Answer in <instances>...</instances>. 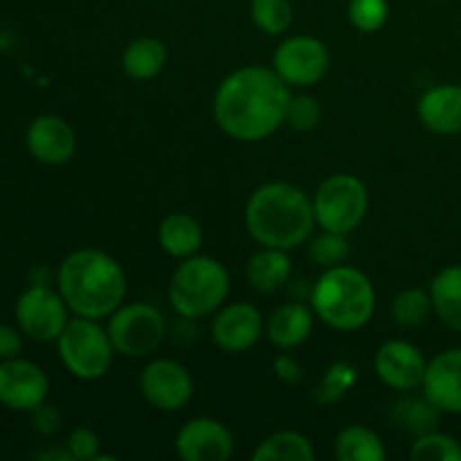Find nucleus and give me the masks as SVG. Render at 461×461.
Wrapping results in <instances>:
<instances>
[{"label":"nucleus","mask_w":461,"mask_h":461,"mask_svg":"<svg viewBox=\"0 0 461 461\" xmlns=\"http://www.w3.org/2000/svg\"><path fill=\"white\" fill-rule=\"evenodd\" d=\"M288 84L275 70L246 66L221 81L214 97V120L239 142H261L286 122Z\"/></svg>","instance_id":"f257e3e1"},{"label":"nucleus","mask_w":461,"mask_h":461,"mask_svg":"<svg viewBox=\"0 0 461 461\" xmlns=\"http://www.w3.org/2000/svg\"><path fill=\"white\" fill-rule=\"evenodd\" d=\"M59 293L79 318L102 320L122 306L126 275L111 255L95 248L70 252L59 266Z\"/></svg>","instance_id":"f03ea898"},{"label":"nucleus","mask_w":461,"mask_h":461,"mask_svg":"<svg viewBox=\"0 0 461 461\" xmlns=\"http://www.w3.org/2000/svg\"><path fill=\"white\" fill-rule=\"evenodd\" d=\"M313 201L288 183L261 185L246 205V228L261 248L293 250L313 230Z\"/></svg>","instance_id":"7ed1b4c3"},{"label":"nucleus","mask_w":461,"mask_h":461,"mask_svg":"<svg viewBox=\"0 0 461 461\" xmlns=\"http://www.w3.org/2000/svg\"><path fill=\"white\" fill-rule=\"evenodd\" d=\"M315 315L338 331H356L372 320L376 291L365 273L351 266L324 268L311 291Z\"/></svg>","instance_id":"20e7f679"},{"label":"nucleus","mask_w":461,"mask_h":461,"mask_svg":"<svg viewBox=\"0 0 461 461\" xmlns=\"http://www.w3.org/2000/svg\"><path fill=\"white\" fill-rule=\"evenodd\" d=\"M230 295V275L221 261L205 255L187 257L176 268L169 284V302L183 318H207L225 304Z\"/></svg>","instance_id":"39448f33"},{"label":"nucleus","mask_w":461,"mask_h":461,"mask_svg":"<svg viewBox=\"0 0 461 461\" xmlns=\"http://www.w3.org/2000/svg\"><path fill=\"white\" fill-rule=\"evenodd\" d=\"M57 347L59 358L68 372L81 381H97L106 376L115 354L108 331L99 327L97 320L79 315L66 324L63 333L57 338Z\"/></svg>","instance_id":"423d86ee"},{"label":"nucleus","mask_w":461,"mask_h":461,"mask_svg":"<svg viewBox=\"0 0 461 461\" xmlns=\"http://www.w3.org/2000/svg\"><path fill=\"white\" fill-rule=\"evenodd\" d=\"M369 196L363 180L349 174H336L324 180L313 198L315 223L329 232L349 234L363 223Z\"/></svg>","instance_id":"0eeeda50"},{"label":"nucleus","mask_w":461,"mask_h":461,"mask_svg":"<svg viewBox=\"0 0 461 461\" xmlns=\"http://www.w3.org/2000/svg\"><path fill=\"white\" fill-rule=\"evenodd\" d=\"M167 336L165 315L151 304H124L111 315L108 338L117 354L126 358H144L162 345Z\"/></svg>","instance_id":"6e6552de"},{"label":"nucleus","mask_w":461,"mask_h":461,"mask_svg":"<svg viewBox=\"0 0 461 461\" xmlns=\"http://www.w3.org/2000/svg\"><path fill=\"white\" fill-rule=\"evenodd\" d=\"M68 304L61 293L45 284L27 288L16 302V322L27 338L36 342H52L63 333L68 320Z\"/></svg>","instance_id":"1a4fd4ad"},{"label":"nucleus","mask_w":461,"mask_h":461,"mask_svg":"<svg viewBox=\"0 0 461 461\" xmlns=\"http://www.w3.org/2000/svg\"><path fill=\"white\" fill-rule=\"evenodd\" d=\"M329 50L322 41L313 36H291L275 50L273 70L295 88L313 86L327 75L329 70Z\"/></svg>","instance_id":"9d476101"},{"label":"nucleus","mask_w":461,"mask_h":461,"mask_svg":"<svg viewBox=\"0 0 461 461\" xmlns=\"http://www.w3.org/2000/svg\"><path fill=\"white\" fill-rule=\"evenodd\" d=\"M142 396L162 412H178L192 401L194 381L185 365L171 358H156L140 376Z\"/></svg>","instance_id":"9b49d317"},{"label":"nucleus","mask_w":461,"mask_h":461,"mask_svg":"<svg viewBox=\"0 0 461 461\" xmlns=\"http://www.w3.org/2000/svg\"><path fill=\"white\" fill-rule=\"evenodd\" d=\"M50 381L32 360H0V405L14 412H32L45 403Z\"/></svg>","instance_id":"f8f14e48"},{"label":"nucleus","mask_w":461,"mask_h":461,"mask_svg":"<svg viewBox=\"0 0 461 461\" xmlns=\"http://www.w3.org/2000/svg\"><path fill=\"white\" fill-rule=\"evenodd\" d=\"M232 450V432L216 419H192L176 435V453L185 461H225Z\"/></svg>","instance_id":"ddd939ff"},{"label":"nucleus","mask_w":461,"mask_h":461,"mask_svg":"<svg viewBox=\"0 0 461 461\" xmlns=\"http://www.w3.org/2000/svg\"><path fill=\"white\" fill-rule=\"evenodd\" d=\"M264 329V315L257 306L248 302H234L216 313L212 322V340L228 354H241L257 345Z\"/></svg>","instance_id":"4468645a"},{"label":"nucleus","mask_w":461,"mask_h":461,"mask_svg":"<svg viewBox=\"0 0 461 461\" xmlns=\"http://www.w3.org/2000/svg\"><path fill=\"white\" fill-rule=\"evenodd\" d=\"M426 358L421 351L405 340H390L376 351L374 369L378 378L392 390H414L423 383L426 376Z\"/></svg>","instance_id":"2eb2a0df"},{"label":"nucleus","mask_w":461,"mask_h":461,"mask_svg":"<svg viewBox=\"0 0 461 461\" xmlns=\"http://www.w3.org/2000/svg\"><path fill=\"white\" fill-rule=\"evenodd\" d=\"M27 151L43 165H66L77 149L72 126L59 115H41L27 126Z\"/></svg>","instance_id":"dca6fc26"},{"label":"nucleus","mask_w":461,"mask_h":461,"mask_svg":"<svg viewBox=\"0 0 461 461\" xmlns=\"http://www.w3.org/2000/svg\"><path fill=\"white\" fill-rule=\"evenodd\" d=\"M421 387L423 396L441 412L461 414V349L435 356L428 363Z\"/></svg>","instance_id":"f3484780"},{"label":"nucleus","mask_w":461,"mask_h":461,"mask_svg":"<svg viewBox=\"0 0 461 461\" xmlns=\"http://www.w3.org/2000/svg\"><path fill=\"white\" fill-rule=\"evenodd\" d=\"M419 120L432 133H461V86L441 84L426 90L419 99Z\"/></svg>","instance_id":"a211bd4d"},{"label":"nucleus","mask_w":461,"mask_h":461,"mask_svg":"<svg viewBox=\"0 0 461 461\" xmlns=\"http://www.w3.org/2000/svg\"><path fill=\"white\" fill-rule=\"evenodd\" d=\"M311 331H313V315L300 302H288L275 309L266 324L268 340L284 351L295 349L309 340Z\"/></svg>","instance_id":"6ab92c4d"},{"label":"nucleus","mask_w":461,"mask_h":461,"mask_svg":"<svg viewBox=\"0 0 461 461\" xmlns=\"http://www.w3.org/2000/svg\"><path fill=\"white\" fill-rule=\"evenodd\" d=\"M288 250L279 248H261L248 259L246 279L255 291L275 293L291 277V257Z\"/></svg>","instance_id":"aec40b11"},{"label":"nucleus","mask_w":461,"mask_h":461,"mask_svg":"<svg viewBox=\"0 0 461 461\" xmlns=\"http://www.w3.org/2000/svg\"><path fill=\"white\" fill-rule=\"evenodd\" d=\"M158 241L167 255L176 259H187L198 255L203 243V230L198 221L189 214H169L158 228Z\"/></svg>","instance_id":"412c9836"},{"label":"nucleus","mask_w":461,"mask_h":461,"mask_svg":"<svg viewBox=\"0 0 461 461\" xmlns=\"http://www.w3.org/2000/svg\"><path fill=\"white\" fill-rule=\"evenodd\" d=\"M432 309L453 331H461V264L439 270L430 282Z\"/></svg>","instance_id":"4be33fe9"},{"label":"nucleus","mask_w":461,"mask_h":461,"mask_svg":"<svg viewBox=\"0 0 461 461\" xmlns=\"http://www.w3.org/2000/svg\"><path fill=\"white\" fill-rule=\"evenodd\" d=\"M167 63V48L162 41L149 39H135L133 43H129V48L124 50V57H122V68L129 77L138 81H149L153 77H158L162 72Z\"/></svg>","instance_id":"5701e85b"},{"label":"nucleus","mask_w":461,"mask_h":461,"mask_svg":"<svg viewBox=\"0 0 461 461\" xmlns=\"http://www.w3.org/2000/svg\"><path fill=\"white\" fill-rule=\"evenodd\" d=\"M333 453L340 461H383L387 457L381 437L365 426H347L338 432Z\"/></svg>","instance_id":"b1692460"},{"label":"nucleus","mask_w":461,"mask_h":461,"mask_svg":"<svg viewBox=\"0 0 461 461\" xmlns=\"http://www.w3.org/2000/svg\"><path fill=\"white\" fill-rule=\"evenodd\" d=\"M255 461H313L315 450L304 435L295 430H282L261 441L252 453Z\"/></svg>","instance_id":"393cba45"},{"label":"nucleus","mask_w":461,"mask_h":461,"mask_svg":"<svg viewBox=\"0 0 461 461\" xmlns=\"http://www.w3.org/2000/svg\"><path fill=\"white\" fill-rule=\"evenodd\" d=\"M432 309V297L430 291H423V288H408V291L399 293L392 304V318L396 324L405 329L421 327L428 320Z\"/></svg>","instance_id":"a878e982"},{"label":"nucleus","mask_w":461,"mask_h":461,"mask_svg":"<svg viewBox=\"0 0 461 461\" xmlns=\"http://www.w3.org/2000/svg\"><path fill=\"white\" fill-rule=\"evenodd\" d=\"M250 18L264 34L279 36L291 27L293 7L288 0H252Z\"/></svg>","instance_id":"bb28decb"},{"label":"nucleus","mask_w":461,"mask_h":461,"mask_svg":"<svg viewBox=\"0 0 461 461\" xmlns=\"http://www.w3.org/2000/svg\"><path fill=\"white\" fill-rule=\"evenodd\" d=\"M410 457L414 461H461V444L455 437L430 430L417 437Z\"/></svg>","instance_id":"cd10ccee"},{"label":"nucleus","mask_w":461,"mask_h":461,"mask_svg":"<svg viewBox=\"0 0 461 461\" xmlns=\"http://www.w3.org/2000/svg\"><path fill=\"white\" fill-rule=\"evenodd\" d=\"M441 410L435 408L428 399L423 401H401L394 410V417L401 426L414 435H426V432L435 430L439 423Z\"/></svg>","instance_id":"c85d7f7f"},{"label":"nucleus","mask_w":461,"mask_h":461,"mask_svg":"<svg viewBox=\"0 0 461 461\" xmlns=\"http://www.w3.org/2000/svg\"><path fill=\"white\" fill-rule=\"evenodd\" d=\"M356 378H358V374H356V369L351 367L349 363L331 365L329 372L324 374L322 381H320L318 390H315V399H318V403L322 405L333 403V401L345 396L347 392L354 387Z\"/></svg>","instance_id":"c756f323"},{"label":"nucleus","mask_w":461,"mask_h":461,"mask_svg":"<svg viewBox=\"0 0 461 461\" xmlns=\"http://www.w3.org/2000/svg\"><path fill=\"white\" fill-rule=\"evenodd\" d=\"M349 23L358 32H376L385 25L387 14H390V5L387 0H349Z\"/></svg>","instance_id":"7c9ffc66"},{"label":"nucleus","mask_w":461,"mask_h":461,"mask_svg":"<svg viewBox=\"0 0 461 461\" xmlns=\"http://www.w3.org/2000/svg\"><path fill=\"white\" fill-rule=\"evenodd\" d=\"M349 257V241L347 234L340 232H329L324 230L311 246V259L322 268H333V266L345 264Z\"/></svg>","instance_id":"2f4dec72"},{"label":"nucleus","mask_w":461,"mask_h":461,"mask_svg":"<svg viewBox=\"0 0 461 461\" xmlns=\"http://www.w3.org/2000/svg\"><path fill=\"white\" fill-rule=\"evenodd\" d=\"M322 120V106L311 95L291 97L286 108V124L295 131H313Z\"/></svg>","instance_id":"473e14b6"},{"label":"nucleus","mask_w":461,"mask_h":461,"mask_svg":"<svg viewBox=\"0 0 461 461\" xmlns=\"http://www.w3.org/2000/svg\"><path fill=\"white\" fill-rule=\"evenodd\" d=\"M66 450L77 461H95L99 457V437L90 428H75L68 437Z\"/></svg>","instance_id":"72a5a7b5"},{"label":"nucleus","mask_w":461,"mask_h":461,"mask_svg":"<svg viewBox=\"0 0 461 461\" xmlns=\"http://www.w3.org/2000/svg\"><path fill=\"white\" fill-rule=\"evenodd\" d=\"M32 426L39 435H54L61 426V414L52 408V405H39L32 410Z\"/></svg>","instance_id":"f704fd0d"},{"label":"nucleus","mask_w":461,"mask_h":461,"mask_svg":"<svg viewBox=\"0 0 461 461\" xmlns=\"http://www.w3.org/2000/svg\"><path fill=\"white\" fill-rule=\"evenodd\" d=\"M273 369L275 374H277L279 381L288 383V385H295V383H300L302 378H304V369H302L300 365H297V360L288 354H279L277 358H275Z\"/></svg>","instance_id":"c9c22d12"},{"label":"nucleus","mask_w":461,"mask_h":461,"mask_svg":"<svg viewBox=\"0 0 461 461\" xmlns=\"http://www.w3.org/2000/svg\"><path fill=\"white\" fill-rule=\"evenodd\" d=\"M23 349L21 333L16 329L7 327V324H0V360L16 358Z\"/></svg>","instance_id":"e433bc0d"}]
</instances>
